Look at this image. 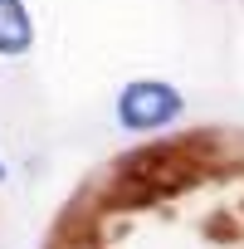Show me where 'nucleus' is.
I'll return each instance as SVG.
<instances>
[{"mask_svg": "<svg viewBox=\"0 0 244 249\" xmlns=\"http://www.w3.org/2000/svg\"><path fill=\"white\" fill-rule=\"evenodd\" d=\"M5 176H10V166H5V157H0V181H5Z\"/></svg>", "mask_w": 244, "mask_h": 249, "instance_id": "20e7f679", "label": "nucleus"}, {"mask_svg": "<svg viewBox=\"0 0 244 249\" xmlns=\"http://www.w3.org/2000/svg\"><path fill=\"white\" fill-rule=\"evenodd\" d=\"M112 117L122 132H166L186 117V93L171 83V78H132L122 83L117 98H112Z\"/></svg>", "mask_w": 244, "mask_h": 249, "instance_id": "f257e3e1", "label": "nucleus"}, {"mask_svg": "<svg viewBox=\"0 0 244 249\" xmlns=\"http://www.w3.org/2000/svg\"><path fill=\"white\" fill-rule=\"evenodd\" d=\"M35 49V15L25 0H0V59H25Z\"/></svg>", "mask_w": 244, "mask_h": 249, "instance_id": "f03ea898", "label": "nucleus"}, {"mask_svg": "<svg viewBox=\"0 0 244 249\" xmlns=\"http://www.w3.org/2000/svg\"><path fill=\"white\" fill-rule=\"evenodd\" d=\"M54 249H93L88 239H73V244H54Z\"/></svg>", "mask_w": 244, "mask_h": 249, "instance_id": "7ed1b4c3", "label": "nucleus"}]
</instances>
